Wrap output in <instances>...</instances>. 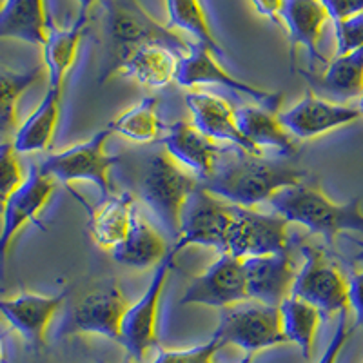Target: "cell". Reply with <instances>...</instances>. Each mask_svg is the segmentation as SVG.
I'll list each match as a JSON object with an SVG mask.
<instances>
[{"mask_svg": "<svg viewBox=\"0 0 363 363\" xmlns=\"http://www.w3.org/2000/svg\"><path fill=\"white\" fill-rule=\"evenodd\" d=\"M102 8V60L99 82L111 80L124 67L125 60L144 45H167L178 55L189 51L177 31L155 21L138 0H100Z\"/></svg>", "mask_w": 363, "mask_h": 363, "instance_id": "cell-1", "label": "cell"}, {"mask_svg": "<svg viewBox=\"0 0 363 363\" xmlns=\"http://www.w3.org/2000/svg\"><path fill=\"white\" fill-rule=\"evenodd\" d=\"M307 177V171L298 169L294 165L267 160L236 147V151L227 149L215 173L200 184L223 202L252 209L255 206L269 202L285 187L300 186Z\"/></svg>", "mask_w": 363, "mask_h": 363, "instance_id": "cell-2", "label": "cell"}, {"mask_svg": "<svg viewBox=\"0 0 363 363\" xmlns=\"http://www.w3.org/2000/svg\"><path fill=\"white\" fill-rule=\"evenodd\" d=\"M267 203L289 223L294 222L313 235L323 236L327 244H333L343 233L363 235L362 200L333 202L314 182L306 180L300 186L285 187Z\"/></svg>", "mask_w": 363, "mask_h": 363, "instance_id": "cell-3", "label": "cell"}, {"mask_svg": "<svg viewBox=\"0 0 363 363\" xmlns=\"http://www.w3.org/2000/svg\"><path fill=\"white\" fill-rule=\"evenodd\" d=\"M196 187H200V178L165 151L149 155L136 180L138 196L173 242H177L180 231L182 207Z\"/></svg>", "mask_w": 363, "mask_h": 363, "instance_id": "cell-4", "label": "cell"}, {"mask_svg": "<svg viewBox=\"0 0 363 363\" xmlns=\"http://www.w3.org/2000/svg\"><path fill=\"white\" fill-rule=\"evenodd\" d=\"M111 135V128L106 125L91 136L89 140L48 155L38 164V169L67 187H71V184H79V182L95 184L102 199H108L115 193L111 169L120 162L118 155H109L106 149Z\"/></svg>", "mask_w": 363, "mask_h": 363, "instance_id": "cell-5", "label": "cell"}, {"mask_svg": "<svg viewBox=\"0 0 363 363\" xmlns=\"http://www.w3.org/2000/svg\"><path fill=\"white\" fill-rule=\"evenodd\" d=\"M129 307L115 280L102 281L74 301L57 329V338L96 335L120 343V323Z\"/></svg>", "mask_w": 363, "mask_h": 363, "instance_id": "cell-6", "label": "cell"}, {"mask_svg": "<svg viewBox=\"0 0 363 363\" xmlns=\"http://www.w3.org/2000/svg\"><path fill=\"white\" fill-rule=\"evenodd\" d=\"M178 249L171 245L164 260L155 267L153 277L135 303H129L122 323H120V343L128 351V356L136 363H144L145 356L158 347V316H160V301L165 284L174 265V256Z\"/></svg>", "mask_w": 363, "mask_h": 363, "instance_id": "cell-7", "label": "cell"}, {"mask_svg": "<svg viewBox=\"0 0 363 363\" xmlns=\"http://www.w3.org/2000/svg\"><path fill=\"white\" fill-rule=\"evenodd\" d=\"M303 264L294 278L291 296L300 298L322 313L323 320L349 311V278L327 258L322 247L300 245Z\"/></svg>", "mask_w": 363, "mask_h": 363, "instance_id": "cell-8", "label": "cell"}, {"mask_svg": "<svg viewBox=\"0 0 363 363\" xmlns=\"http://www.w3.org/2000/svg\"><path fill=\"white\" fill-rule=\"evenodd\" d=\"M235 211L236 206L223 202L200 184L182 207L180 231L173 245L178 251L189 245H202L225 255L227 235L235 222Z\"/></svg>", "mask_w": 363, "mask_h": 363, "instance_id": "cell-9", "label": "cell"}, {"mask_svg": "<svg viewBox=\"0 0 363 363\" xmlns=\"http://www.w3.org/2000/svg\"><path fill=\"white\" fill-rule=\"evenodd\" d=\"M213 336L223 347L236 345L245 354H256L264 349L287 343L281 333L280 309L252 300L245 306L238 303L223 309Z\"/></svg>", "mask_w": 363, "mask_h": 363, "instance_id": "cell-10", "label": "cell"}, {"mask_svg": "<svg viewBox=\"0 0 363 363\" xmlns=\"http://www.w3.org/2000/svg\"><path fill=\"white\" fill-rule=\"evenodd\" d=\"M174 82L182 87H196V86H220L223 89L231 91L235 95H242L251 99L252 102L267 108L269 111L278 113L284 102V95L277 91L262 89L252 84L233 77L222 64L218 57L202 44H191L189 51L182 55L178 62V73Z\"/></svg>", "mask_w": 363, "mask_h": 363, "instance_id": "cell-11", "label": "cell"}, {"mask_svg": "<svg viewBox=\"0 0 363 363\" xmlns=\"http://www.w3.org/2000/svg\"><path fill=\"white\" fill-rule=\"evenodd\" d=\"M247 300L249 293L244 258L220 255L202 274L191 278L178 303L227 309Z\"/></svg>", "mask_w": 363, "mask_h": 363, "instance_id": "cell-12", "label": "cell"}, {"mask_svg": "<svg viewBox=\"0 0 363 363\" xmlns=\"http://www.w3.org/2000/svg\"><path fill=\"white\" fill-rule=\"evenodd\" d=\"M289 222L278 213H260L236 206L235 222L227 235L225 255L238 258L289 251Z\"/></svg>", "mask_w": 363, "mask_h": 363, "instance_id": "cell-13", "label": "cell"}, {"mask_svg": "<svg viewBox=\"0 0 363 363\" xmlns=\"http://www.w3.org/2000/svg\"><path fill=\"white\" fill-rule=\"evenodd\" d=\"M57 182L31 165L26 180L6 203L0 216V278H4V264L13 240L29 223H38L40 215L55 193Z\"/></svg>", "mask_w": 363, "mask_h": 363, "instance_id": "cell-14", "label": "cell"}, {"mask_svg": "<svg viewBox=\"0 0 363 363\" xmlns=\"http://www.w3.org/2000/svg\"><path fill=\"white\" fill-rule=\"evenodd\" d=\"M362 118L358 108L318 96L307 89L294 106L278 111V120L296 140H311L330 131L351 125Z\"/></svg>", "mask_w": 363, "mask_h": 363, "instance_id": "cell-15", "label": "cell"}, {"mask_svg": "<svg viewBox=\"0 0 363 363\" xmlns=\"http://www.w3.org/2000/svg\"><path fill=\"white\" fill-rule=\"evenodd\" d=\"M67 291L58 294L21 293L15 298L0 300V314L13 330L24 338L31 351L45 347V333L53 318L64 307Z\"/></svg>", "mask_w": 363, "mask_h": 363, "instance_id": "cell-16", "label": "cell"}, {"mask_svg": "<svg viewBox=\"0 0 363 363\" xmlns=\"http://www.w3.org/2000/svg\"><path fill=\"white\" fill-rule=\"evenodd\" d=\"M186 106L191 113V124L200 133L215 142H229L235 147L249 155L262 157V153L251 142H247L238 124H236L235 108L223 96L203 91H191L186 95Z\"/></svg>", "mask_w": 363, "mask_h": 363, "instance_id": "cell-17", "label": "cell"}, {"mask_svg": "<svg viewBox=\"0 0 363 363\" xmlns=\"http://www.w3.org/2000/svg\"><path fill=\"white\" fill-rule=\"evenodd\" d=\"M160 140L165 147V153L191 171L194 177H199L200 182L215 173L220 158L227 151L220 149L218 142L207 138L186 120H177L167 125L165 135H162Z\"/></svg>", "mask_w": 363, "mask_h": 363, "instance_id": "cell-18", "label": "cell"}, {"mask_svg": "<svg viewBox=\"0 0 363 363\" xmlns=\"http://www.w3.org/2000/svg\"><path fill=\"white\" fill-rule=\"evenodd\" d=\"M244 267L249 300L280 307L281 301L291 296L298 271L294 269L289 251L244 258Z\"/></svg>", "mask_w": 363, "mask_h": 363, "instance_id": "cell-19", "label": "cell"}, {"mask_svg": "<svg viewBox=\"0 0 363 363\" xmlns=\"http://www.w3.org/2000/svg\"><path fill=\"white\" fill-rule=\"evenodd\" d=\"M278 21L287 33L291 62L294 64L298 48H306L313 62L327 64V58L320 53V38L330 18L320 0H284Z\"/></svg>", "mask_w": 363, "mask_h": 363, "instance_id": "cell-20", "label": "cell"}, {"mask_svg": "<svg viewBox=\"0 0 363 363\" xmlns=\"http://www.w3.org/2000/svg\"><path fill=\"white\" fill-rule=\"evenodd\" d=\"M89 15H77L73 24L62 28L50 18L48 26V35L45 42L42 45L44 51V69L48 74V87L50 89L64 91V82L66 77L69 74L71 67L77 62V55H79V45L86 33L87 26H89Z\"/></svg>", "mask_w": 363, "mask_h": 363, "instance_id": "cell-21", "label": "cell"}, {"mask_svg": "<svg viewBox=\"0 0 363 363\" xmlns=\"http://www.w3.org/2000/svg\"><path fill=\"white\" fill-rule=\"evenodd\" d=\"M235 115L240 133L260 153H264V149H271L284 158H293L298 155L296 138L280 124L278 113L252 104L236 108Z\"/></svg>", "mask_w": 363, "mask_h": 363, "instance_id": "cell-22", "label": "cell"}, {"mask_svg": "<svg viewBox=\"0 0 363 363\" xmlns=\"http://www.w3.org/2000/svg\"><path fill=\"white\" fill-rule=\"evenodd\" d=\"M169 249L160 231H157L140 215L138 207H135L128 236L111 255L116 264L144 271L149 267H157L169 252Z\"/></svg>", "mask_w": 363, "mask_h": 363, "instance_id": "cell-23", "label": "cell"}, {"mask_svg": "<svg viewBox=\"0 0 363 363\" xmlns=\"http://www.w3.org/2000/svg\"><path fill=\"white\" fill-rule=\"evenodd\" d=\"M298 73L313 87L325 91L336 100L359 99L363 95V48L345 55H336L327 62L322 74L298 69Z\"/></svg>", "mask_w": 363, "mask_h": 363, "instance_id": "cell-24", "label": "cell"}, {"mask_svg": "<svg viewBox=\"0 0 363 363\" xmlns=\"http://www.w3.org/2000/svg\"><path fill=\"white\" fill-rule=\"evenodd\" d=\"M50 18L45 0H4L0 4V40L11 38L42 48Z\"/></svg>", "mask_w": 363, "mask_h": 363, "instance_id": "cell-25", "label": "cell"}, {"mask_svg": "<svg viewBox=\"0 0 363 363\" xmlns=\"http://www.w3.org/2000/svg\"><path fill=\"white\" fill-rule=\"evenodd\" d=\"M136 203L129 193H113L89 213L91 238L104 251L113 252L128 236Z\"/></svg>", "mask_w": 363, "mask_h": 363, "instance_id": "cell-26", "label": "cell"}, {"mask_svg": "<svg viewBox=\"0 0 363 363\" xmlns=\"http://www.w3.org/2000/svg\"><path fill=\"white\" fill-rule=\"evenodd\" d=\"M64 91L50 89L38 102L33 113L18 125L17 133L13 136V147L18 155L40 153L50 147L55 138V133L60 120V102Z\"/></svg>", "mask_w": 363, "mask_h": 363, "instance_id": "cell-27", "label": "cell"}, {"mask_svg": "<svg viewBox=\"0 0 363 363\" xmlns=\"http://www.w3.org/2000/svg\"><path fill=\"white\" fill-rule=\"evenodd\" d=\"M180 57L167 45L151 44L136 50L125 60L120 73L144 87L160 89L177 80Z\"/></svg>", "mask_w": 363, "mask_h": 363, "instance_id": "cell-28", "label": "cell"}, {"mask_svg": "<svg viewBox=\"0 0 363 363\" xmlns=\"http://www.w3.org/2000/svg\"><path fill=\"white\" fill-rule=\"evenodd\" d=\"M278 309H280L281 333L287 343H294L300 349L303 359L313 358L314 342L323 320L322 313L307 301L294 296L281 301Z\"/></svg>", "mask_w": 363, "mask_h": 363, "instance_id": "cell-29", "label": "cell"}, {"mask_svg": "<svg viewBox=\"0 0 363 363\" xmlns=\"http://www.w3.org/2000/svg\"><path fill=\"white\" fill-rule=\"evenodd\" d=\"M44 73V66H35L26 71L0 67V144L13 140L18 129V100Z\"/></svg>", "mask_w": 363, "mask_h": 363, "instance_id": "cell-30", "label": "cell"}, {"mask_svg": "<svg viewBox=\"0 0 363 363\" xmlns=\"http://www.w3.org/2000/svg\"><path fill=\"white\" fill-rule=\"evenodd\" d=\"M158 99L145 96L109 122L113 135H120L135 144H153L162 138L164 124L158 115Z\"/></svg>", "mask_w": 363, "mask_h": 363, "instance_id": "cell-31", "label": "cell"}, {"mask_svg": "<svg viewBox=\"0 0 363 363\" xmlns=\"http://www.w3.org/2000/svg\"><path fill=\"white\" fill-rule=\"evenodd\" d=\"M167 11V28L173 31H184L196 40V44L206 45L216 57H225V50L216 40L211 29L207 13L202 6V0H165Z\"/></svg>", "mask_w": 363, "mask_h": 363, "instance_id": "cell-32", "label": "cell"}, {"mask_svg": "<svg viewBox=\"0 0 363 363\" xmlns=\"http://www.w3.org/2000/svg\"><path fill=\"white\" fill-rule=\"evenodd\" d=\"M26 174L22 171L18 153L13 147V142L0 144V216L11 194L22 186Z\"/></svg>", "mask_w": 363, "mask_h": 363, "instance_id": "cell-33", "label": "cell"}, {"mask_svg": "<svg viewBox=\"0 0 363 363\" xmlns=\"http://www.w3.org/2000/svg\"><path fill=\"white\" fill-rule=\"evenodd\" d=\"M223 349L216 336L209 342L187 349H158L157 356L149 363H215V354Z\"/></svg>", "mask_w": 363, "mask_h": 363, "instance_id": "cell-34", "label": "cell"}, {"mask_svg": "<svg viewBox=\"0 0 363 363\" xmlns=\"http://www.w3.org/2000/svg\"><path fill=\"white\" fill-rule=\"evenodd\" d=\"M336 55H345L363 48V11L345 21L335 22Z\"/></svg>", "mask_w": 363, "mask_h": 363, "instance_id": "cell-35", "label": "cell"}, {"mask_svg": "<svg viewBox=\"0 0 363 363\" xmlns=\"http://www.w3.org/2000/svg\"><path fill=\"white\" fill-rule=\"evenodd\" d=\"M347 314H349V311L338 314V325H336L335 335H333L329 345H327V349L323 351L322 358L318 359V363H336L338 362L340 352L343 351V347H345L347 340L351 338V335L354 333V325L351 327L349 325V322H347Z\"/></svg>", "mask_w": 363, "mask_h": 363, "instance_id": "cell-36", "label": "cell"}, {"mask_svg": "<svg viewBox=\"0 0 363 363\" xmlns=\"http://www.w3.org/2000/svg\"><path fill=\"white\" fill-rule=\"evenodd\" d=\"M329 18L335 22L345 21L363 11V0H320Z\"/></svg>", "mask_w": 363, "mask_h": 363, "instance_id": "cell-37", "label": "cell"}, {"mask_svg": "<svg viewBox=\"0 0 363 363\" xmlns=\"http://www.w3.org/2000/svg\"><path fill=\"white\" fill-rule=\"evenodd\" d=\"M349 309L354 313V329L363 327V271H354L349 278Z\"/></svg>", "mask_w": 363, "mask_h": 363, "instance_id": "cell-38", "label": "cell"}, {"mask_svg": "<svg viewBox=\"0 0 363 363\" xmlns=\"http://www.w3.org/2000/svg\"><path fill=\"white\" fill-rule=\"evenodd\" d=\"M281 2L284 0H251V4L256 9V13L271 22H280L278 21V13H280Z\"/></svg>", "mask_w": 363, "mask_h": 363, "instance_id": "cell-39", "label": "cell"}, {"mask_svg": "<svg viewBox=\"0 0 363 363\" xmlns=\"http://www.w3.org/2000/svg\"><path fill=\"white\" fill-rule=\"evenodd\" d=\"M77 2H79L80 15H91V9L100 4V0H77Z\"/></svg>", "mask_w": 363, "mask_h": 363, "instance_id": "cell-40", "label": "cell"}, {"mask_svg": "<svg viewBox=\"0 0 363 363\" xmlns=\"http://www.w3.org/2000/svg\"><path fill=\"white\" fill-rule=\"evenodd\" d=\"M347 238L351 240L352 244L356 245V247H358V252H356V256H354V260L356 262H359V264H363V240H358V238H352V236H347Z\"/></svg>", "mask_w": 363, "mask_h": 363, "instance_id": "cell-41", "label": "cell"}, {"mask_svg": "<svg viewBox=\"0 0 363 363\" xmlns=\"http://www.w3.org/2000/svg\"><path fill=\"white\" fill-rule=\"evenodd\" d=\"M4 359H6V345L2 336H0V363H4Z\"/></svg>", "mask_w": 363, "mask_h": 363, "instance_id": "cell-42", "label": "cell"}, {"mask_svg": "<svg viewBox=\"0 0 363 363\" xmlns=\"http://www.w3.org/2000/svg\"><path fill=\"white\" fill-rule=\"evenodd\" d=\"M252 356H255V354H249V352H247V354H244V358L240 359L238 363H252Z\"/></svg>", "mask_w": 363, "mask_h": 363, "instance_id": "cell-43", "label": "cell"}, {"mask_svg": "<svg viewBox=\"0 0 363 363\" xmlns=\"http://www.w3.org/2000/svg\"><path fill=\"white\" fill-rule=\"evenodd\" d=\"M356 108L359 109V113H362V118H363V95L359 96V104H358V106H356Z\"/></svg>", "mask_w": 363, "mask_h": 363, "instance_id": "cell-44", "label": "cell"}, {"mask_svg": "<svg viewBox=\"0 0 363 363\" xmlns=\"http://www.w3.org/2000/svg\"><path fill=\"white\" fill-rule=\"evenodd\" d=\"M122 363H136V362H135V359H131V358H128V359H124V362H122Z\"/></svg>", "mask_w": 363, "mask_h": 363, "instance_id": "cell-45", "label": "cell"}, {"mask_svg": "<svg viewBox=\"0 0 363 363\" xmlns=\"http://www.w3.org/2000/svg\"><path fill=\"white\" fill-rule=\"evenodd\" d=\"M2 2H4V0H0V4H2Z\"/></svg>", "mask_w": 363, "mask_h": 363, "instance_id": "cell-46", "label": "cell"}, {"mask_svg": "<svg viewBox=\"0 0 363 363\" xmlns=\"http://www.w3.org/2000/svg\"><path fill=\"white\" fill-rule=\"evenodd\" d=\"M362 363H363V362H362Z\"/></svg>", "mask_w": 363, "mask_h": 363, "instance_id": "cell-47", "label": "cell"}]
</instances>
